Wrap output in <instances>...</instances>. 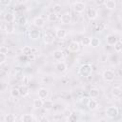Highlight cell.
<instances>
[{
    "label": "cell",
    "instance_id": "cell-1",
    "mask_svg": "<svg viewBox=\"0 0 122 122\" xmlns=\"http://www.w3.org/2000/svg\"><path fill=\"white\" fill-rule=\"evenodd\" d=\"M78 73L80 76L84 77V78H88L92 75V67L91 64L89 63H85V64H82L78 70Z\"/></svg>",
    "mask_w": 122,
    "mask_h": 122
},
{
    "label": "cell",
    "instance_id": "cell-2",
    "mask_svg": "<svg viewBox=\"0 0 122 122\" xmlns=\"http://www.w3.org/2000/svg\"><path fill=\"white\" fill-rule=\"evenodd\" d=\"M118 114H119V110L116 106H110L106 110V115L111 119L115 118Z\"/></svg>",
    "mask_w": 122,
    "mask_h": 122
},
{
    "label": "cell",
    "instance_id": "cell-3",
    "mask_svg": "<svg viewBox=\"0 0 122 122\" xmlns=\"http://www.w3.org/2000/svg\"><path fill=\"white\" fill-rule=\"evenodd\" d=\"M102 77L103 79L106 81V82H112L114 80L115 78V73L112 70H105L103 71V74H102Z\"/></svg>",
    "mask_w": 122,
    "mask_h": 122
},
{
    "label": "cell",
    "instance_id": "cell-4",
    "mask_svg": "<svg viewBox=\"0 0 122 122\" xmlns=\"http://www.w3.org/2000/svg\"><path fill=\"white\" fill-rule=\"evenodd\" d=\"M55 35L51 30H46L44 33V43L47 45H51L54 42Z\"/></svg>",
    "mask_w": 122,
    "mask_h": 122
},
{
    "label": "cell",
    "instance_id": "cell-5",
    "mask_svg": "<svg viewBox=\"0 0 122 122\" xmlns=\"http://www.w3.org/2000/svg\"><path fill=\"white\" fill-rule=\"evenodd\" d=\"M80 50V43L76 40H72L70 42L68 46V51L71 52H77Z\"/></svg>",
    "mask_w": 122,
    "mask_h": 122
},
{
    "label": "cell",
    "instance_id": "cell-6",
    "mask_svg": "<svg viewBox=\"0 0 122 122\" xmlns=\"http://www.w3.org/2000/svg\"><path fill=\"white\" fill-rule=\"evenodd\" d=\"M54 68H55V70H56L58 72L63 73V72H65V71H67L68 66H67V64H66L65 62H63V61H59V62H56V63H55Z\"/></svg>",
    "mask_w": 122,
    "mask_h": 122
},
{
    "label": "cell",
    "instance_id": "cell-7",
    "mask_svg": "<svg viewBox=\"0 0 122 122\" xmlns=\"http://www.w3.org/2000/svg\"><path fill=\"white\" fill-rule=\"evenodd\" d=\"M73 10L77 13H82L86 10V5L83 2H75L73 4Z\"/></svg>",
    "mask_w": 122,
    "mask_h": 122
},
{
    "label": "cell",
    "instance_id": "cell-8",
    "mask_svg": "<svg viewBox=\"0 0 122 122\" xmlns=\"http://www.w3.org/2000/svg\"><path fill=\"white\" fill-rule=\"evenodd\" d=\"M86 15H87V17H88L90 20H94V19L97 18L98 12H97V10H96L95 9H93V8H89V9L87 10Z\"/></svg>",
    "mask_w": 122,
    "mask_h": 122
},
{
    "label": "cell",
    "instance_id": "cell-9",
    "mask_svg": "<svg viewBox=\"0 0 122 122\" xmlns=\"http://www.w3.org/2000/svg\"><path fill=\"white\" fill-rule=\"evenodd\" d=\"M60 22L62 24H70L71 22V14L70 12H65L60 17Z\"/></svg>",
    "mask_w": 122,
    "mask_h": 122
},
{
    "label": "cell",
    "instance_id": "cell-10",
    "mask_svg": "<svg viewBox=\"0 0 122 122\" xmlns=\"http://www.w3.org/2000/svg\"><path fill=\"white\" fill-rule=\"evenodd\" d=\"M40 30H36V29H33V30H30L29 31V37L31 39V40H38L40 38Z\"/></svg>",
    "mask_w": 122,
    "mask_h": 122
},
{
    "label": "cell",
    "instance_id": "cell-11",
    "mask_svg": "<svg viewBox=\"0 0 122 122\" xmlns=\"http://www.w3.org/2000/svg\"><path fill=\"white\" fill-rule=\"evenodd\" d=\"M14 23L18 26H25L26 23H27V18L25 17V15H16L15 16V20H14Z\"/></svg>",
    "mask_w": 122,
    "mask_h": 122
},
{
    "label": "cell",
    "instance_id": "cell-12",
    "mask_svg": "<svg viewBox=\"0 0 122 122\" xmlns=\"http://www.w3.org/2000/svg\"><path fill=\"white\" fill-rule=\"evenodd\" d=\"M111 93L115 98H121L122 97V89L120 87H113L111 90Z\"/></svg>",
    "mask_w": 122,
    "mask_h": 122
},
{
    "label": "cell",
    "instance_id": "cell-13",
    "mask_svg": "<svg viewBox=\"0 0 122 122\" xmlns=\"http://www.w3.org/2000/svg\"><path fill=\"white\" fill-rule=\"evenodd\" d=\"M87 106L91 111H94L98 108V102H97V100H95V98L91 97V99H89V101L87 103Z\"/></svg>",
    "mask_w": 122,
    "mask_h": 122
},
{
    "label": "cell",
    "instance_id": "cell-14",
    "mask_svg": "<svg viewBox=\"0 0 122 122\" xmlns=\"http://www.w3.org/2000/svg\"><path fill=\"white\" fill-rule=\"evenodd\" d=\"M117 41H118L117 37L115 35H113V34H109L106 37V42H107V44L109 46H113Z\"/></svg>",
    "mask_w": 122,
    "mask_h": 122
},
{
    "label": "cell",
    "instance_id": "cell-15",
    "mask_svg": "<svg viewBox=\"0 0 122 122\" xmlns=\"http://www.w3.org/2000/svg\"><path fill=\"white\" fill-rule=\"evenodd\" d=\"M37 95H38V97L39 98H41V99H46L47 97H48V95H49V91L46 89V88H40L39 90H38V92H37Z\"/></svg>",
    "mask_w": 122,
    "mask_h": 122
},
{
    "label": "cell",
    "instance_id": "cell-16",
    "mask_svg": "<svg viewBox=\"0 0 122 122\" xmlns=\"http://www.w3.org/2000/svg\"><path fill=\"white\" fill-rule=\"evenodd\" d=\"M33 25H34L35 27H37V28H42V27H44V25H45V20H44V18L41 17V16L35 17V18L33 19Z\"/></svg>",
    "mask_w": 122,
    "mask_h": 122
},
{
    "label": "cell",
    "instance_id": "cell-17",
    "mask_svg": "<svg viewBox=\"0 0 122 122\" xmlns=\"http://www.w3.org/2000/svg\"><path fill=\"white\" fill-rule=\"evenodd\" d=\"M55 36L58 38V39H64L66 36H67V31L66 30L64 29H56L55 30Z\"/></svg>",
    "mask_w": 122,
    "mask_h": 122
},
{
    "label": "cell",
    "instance_id": "cell-18",
    "mask_svg": "<svg viewBox=\"0 0 122 122\" xmlns=\"http://www.w3.org/2000/svg\"><path fill=\"white\" fill-rule=\"evenodd\" d=\"M19 91H20V96H22V97H25V96H27L30 93V88L26 84L25 85H22L19 88Z\"/></svg>",
    "mask_w": 122,
    "mask_h": 122
},
{
    "label": "cell",
    "instance_id": "cell-19",
    "mask_svg": "<svg viewBox=\"0 0 122 122\" xmlns=\"http://www.w3.org/2000/svg\"><path fill=\"white\" fill-rule=\"evenodd\" d=\"M64 54H63V51H60V50H56L52 52V57L55 61H60L62 58H63Z\"/></svg>",
    "mask_w": 122,
    "mask_h": 122
},
{
    "label": "cell",
    "instance_id": "cell-20",
    "mask_svg": "<svg viewBox=\"0 0 122 122\" xmlns=\"http://www.w3.org/2000/svg\"><path fill=\"white\" fill-rule=\"evenodd\" d=\"M43 104H44V100L38 97V98H36V99L33 100L32 107L34 109H40V108H43Z\"/></svg>",
    "mask_w": 122,
    "mask_h": 122
},
{
    "label": "cell",
    "instance_id": "cell-21",
    "mask_svg": "<svg viewBox=\"0 0 122 122\" xmlns=\"http://www.w3.org/2000/svg\"><path fill=\"white\" fill-rule=\"evenodd\" d=\"M105 6L108 10H115L116 8V2L115 0H106V3H105Z\"/></svg>",
    "mask_w": 122,
    "mask_h": 122
},
{
    "label": "cell",
    "instance_id": "cell-22",
    "mask_svg": "<svg viewBox=\"0 0 122 122\" xmlns=\"http://www.w3.org/2000/svg\"><path fill=\"white\" fill-rule=\"evenodd\" d=\"M5 21L7 23H14V20H15V15L11 12H7L6 15H5Z\"/></svg>",
    "mask_w": 122,
    "mask_h": 122
},
{
    "label": "cell",
    "instance_id": "cell-23",
    "mask_svg": "<svg viewBox=\"0 0 122 122\" xmlns=\"http://www.w3.org/2000/svg\"><path fill=\"white\" fill-rule=\"evenodd\" d=\"M5 31L8 34H11L14 32V24L13 23H7L5 27Z\"/></svg>",
    "mask_w": 122,
    "mask_h": 122
},
{
    "label": "cell",
    "instance_id": "cell-24",
    "mask_svg": "<svg viewBox=\"0 0 122 122\" xmlns=\"http://www.w3.org/2000/svg\"><path fill=\"white\" fill-rule=\"evenodd\" d=\"M53 101L52 100H45L44 104H43V108L46 111H51L53 108Z\"/></svg>",
    "mask_w": 122,
    "mask_h": 122
},
{
    "label": "cell",
    "instance_id": "cell-25",
    "mask_svg": "<svg viewBox=\"0 0 122 122\" xmlns=\"http://www.w3.org/2000/svg\"><path fill=\"white\" fill-rule=\"evenodd\" d=\"M16 120V117L14 114L12 113H8V114H5L4 118H3V121L4 122H14Z\"/></svg>",
    "mask_w": 122,
    "mask_h": 122
},
{
    "label": "cell",
    "instance_id": "cell-26",
    "mask_svg": "<svg viewBox=\"0 0 122 122\" xmlns=\"http://www.w3.org/2000/svg\"><path fill=\"white\" fill-rule=\"evenodd\" d=\"M22 122H31V121H34L35 118L33 117L32 114H24L21 116V119H20Z\"/></svg>",
    "mask_w": 122,
    "mask_h": 122
},
{
    "label": "cell",
    "instance_id": "cell-27",
    "mask_svg": "<svg viewBox=\"0 0 122 122\" xmlns=\"http://www.w3.org/2000/svg\"><path fill=\"white\" fill-rule=\"evenodd\" d=\"M57 18H58V14H57V12H55V11H51V12H50V13L48 14V21H50V22L56 21Z\"/></svg>",
    "mask_w": 122,
    "mask_h": 122
},
{
    "label": "cell",
    "instance_id": "cell-28",
    "mask_svg": "<svg viewBox=\"0 0 122 122\" xmlns=\"http://www.w3.org/2000/svg\"><path fill=\"white\" fill-rule=\"evenodd\" d=\"M100 43H101L100 39H98L97 37H92L91 39V45L90 46H92V48H97L100 46Z\"/></svg>",
    "mask_w": 122,
    "mask_h": 122
},
{
    "label": "cell",
    "instance_id": "cell-29",
    "mask_svg": "<svg viewBox=\"0 0 122 122\" xmlns=\"http://www.w3.org/2000/svg\"><path fill=\"white\" fill-rule=\"evenodd\" d=\"M90 96L92 98H97L99 96V90L96 88H92L90 90Z\"/></svg>",
    "mask_w": 122,
    "mask_h": 122
},
{
    "label": "cell",
    "instance_id": "cell-30",
    "mask_svg": "<svg viewBox=\"0 0 122 122\" xmlns=\"http://www.w3.org/2000/svg\"><path fill=\"white\" fill-rule=\"evenodd\" d=\"M22 53L24 55H27V56L28 55H30V54H32V49L30 46H25L22 49Z\"/></svg>",
    "mask_w": 122,
    "mask_h": 122
},
{
    "label": "cell",
    "instance_id": "cell-31",
    "mask_svg": "<svg viewBox=\"0 0 122 122\" xmlns=\"http://www.w3.org/2000/svg\"><path fill=\"white\" fill-rule=\"evenodd\" d=\"M62 114H63V116H64V118H65V119H68V120H69V119L71 117V115H72V112H71L70 109L66 108V109L63 111Z\"/></svg>",
    "mask_w": 122,
    "mask_h": 122
},
{
    "label": "cell",
    "instance_id": "cell-32",
    "mask_svg": "<svg viewBox=\"0 0 122 122\" xmlns=\"http://www.w3.org/2000/svg\"><path fill=\"white\" fill-rule=\"evenodd\" d=\"M91 37H88V36H86V37H83L82 39H81V45L82 46H84V47H88V46H90L91 45Z\"/></svg>",
    "mask_w": 122,
    "mask_h": 122
},
{
    "label": "cell",
    "instance_id": "cell-33",
    "mask_svg": "<svg viewBox=\"0 0 122 122\" xmlns=\"http://www.w3.org/2000/svg\"><path fill=\"white\" fill-rule=\"evenodd\" d=\"M113 49L116 52H121L122 51V42L121 41H117L114 45H113Z\"/></svg>",
    "mask_w": 122,
    "mask_h": 122
},
{
    "label": "cell",
    "instance_id": "cell-34",
    "mask_svg": "<svg viewBox=\"0 0 122 122\" xmlns=\"http://www.w3.org/2000/svg\"><path fill=\"white\" fill-rule=\"evenodd\" d=\"M10 95H11L13 98H16V97L20 96V91H19V89H17V88L11 89V90H10Z\"/></svg>",
    "mask_w": 122,
    "mask_h": 122
},
{
    "label": "cell",
    "instance_id": "cell-35",
    "mask_svg": "<svg viewBox=\"0 0 122 122\" xmlns=\"http://www.w3.org/2000/svg\"><path fill=\"white\" fill-rule=\"evenodd\" d=\"M7 61V54L0 53V65H4Z\"/></svg>",
    "mask_w": 122,
    "mask_h": 122
},
{
    "label": "cell",
    "instance_id": "cell-36",
    "mask_svg": "<svg viewBox=\"0 0 122 122\" xmlns=\"http://www.w3.org/2000/svg\"><path fill=\"white\" fill-rule=\"evenodd\" d=\"M8 52H9V48L7 46H1L0 47V53L8 54Z\"/></svg>",
    "mask_w": 122,
    "mask_h": 122
},
{
    "label": "cell",
    "instance_id": "cell-37",
    "mask_svg": "<svg viewBox=\"0 0 122 122\" xmlns=\"http://www.w3.org/2000/svg\"><path fill=\"white\" fill-rule=\"evenodd\" d=\"M0 3L2 6H9L11 3V0H0Z\"/></svg>",
    "mask_w": 122,
    "mask_h": 122
},
{
    "label": "cell",
    "instance_id": "cell-38",
    "mask_svg": "<svg viewBox=\"0 0 122 122\" xmlns=\"http://www.w3.org/2000/svg\"><path fill=\"white\" fill-rule=\"evenodd\" d=\"M94 1H95V3H96L97 5H99V6L105 5V3H106V0H94Z\"/></svg>",
    "mask_w": 122,
    "mask_h": 122
},
{
    "label": "cell",
    "instance_id": "cell-39",
    "mask_svg": "<svg viewBox=\"0 0 122 122\" xmlns=\"http://www.w3.org/2000/svg\"><path fill=\"white\" fill-rule=\"evenodd\" d=\"M60 10H61V6H60V5H55V6H54V10H53V11H55V12L58 13V11H60Z\"/></svg>",
    "mask_w": 122,
    "mask_h": 122
},
{
    "label": "cell",
    "instance_id": "cell-40",
    "mask_svg": "<svg viewBox=\"0 0 122 122\" xmlns=\"http://www.w3.org/2000/svg\"><path fill=\"white\" fill-rule=\"evenodd\" d=\"M39 120H40V121H49V119H48L46 116H42V117H41Z\"/></svg>",
    "mask_w": 122,
    "mask_h": 122
},
{
    "label": "cell",
    "instance_id": "cell-41",
    "mask_svg": "<svg viewBox=\"0 0 122 122\" xmlns=\"http://www.w3.org/2000/svg\"><path fill=\"white\" fill-rule=\"evenodd\" d=\"M88 1H92V0H88Z\"/></svg>",
    "mask_w": 122,
    "mask_h": 122
}]
</instances>
